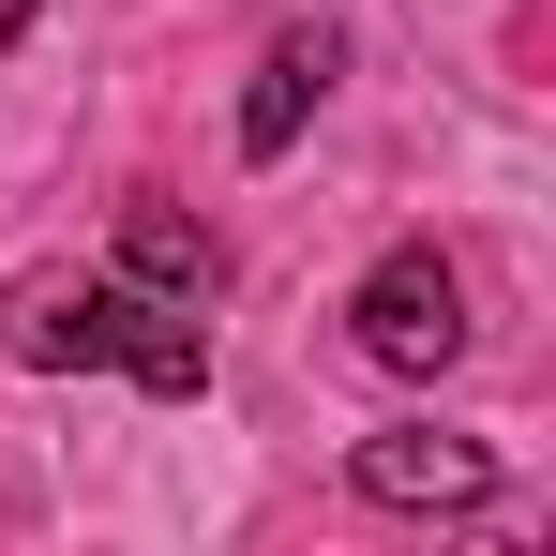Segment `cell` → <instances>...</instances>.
Masks as SVG:
<instances>
[{"label": "cell", "instance_id": "2", "mask_svg": "<svg viewBox=\"0 0 556 556\" xmlns=\"http://www.w3.org/2000/svg\"><path fill=\"white\" fill-rule=\"evenodd\" d=\"M346 346H362L376 376H452L466 362V271L437 256V241L376 256V271L346 286Z\"/></svg>", "mask_w": 556, "mask_h": 556}, {"label": "cell", "instance_id": "4", "mask_svg": "<svg viewBox=\"0 0 556 556\" xmlns=\"http://www.w3.org/2000/svg\"><path fill=\"white\" fill-rule=\"evenodd\" d=\"M331 76H346V46H331V30H286L271 61H256V91H241V151H256V166H271L286 136H301V121H316V91H331Z\"/></svg>", "mask_w": 556, "mask_h": 556}, {"label": "cell", "instance_id": "5", "mask_svg": "<svg viewBox=\"0 0 556 556\" xmlns=\"http://www.w3.org/2000/svg\"><path fill=\"white\" fill-rule=\"evenodd\" d=\"M121 271L166 286V301H211V286H226V241H211V226H181L166 195H136V211H121Z\"/></svg>", "mask_w": 556, "mask_h": 556}, {"label": "cell", "instance_id": "1", "mask_svg": "<svg viewBox=\"0 0 556 556\" xmlns=\"http://www.w3.org/2000/svg\"><path fill=\"white\" fill-rule=\"evenodd\" d=\"M15 362L30 376H136V391L195 406V391H211V316L166 301V286H136V271L30 286V301H15Z\"/></svg>", "mask_w": 556, "mask_h": 556}, {"label": "cell", "instance_id": "6", "mask_svg": "<svg viewBox=\"0 0 556 556\" xmlns=\"http://www.w3.org/2000/svg\"><path fill=\"white\" fill-rule=\"evenodd\" d=\"M15 30H30V0H0V61H15Z\"/></svg>", "mask_w": 556, "mask_h": 556}, {"label": "cell", "instance_id": "3", "mask_svg": "<svg viewBox=\"0 0 556 556\" xmlns=\"http://www.w3.org/2000/svg\"><path fill=\"white\" fill-rule=\"evenodd\" d=\"M346 481H362L376 511H481L496 496V452L481 437H437V421H391V437L346 452Z\"/></svg>", "mask_w": 556, "mask_h": 556}]
</instances>
